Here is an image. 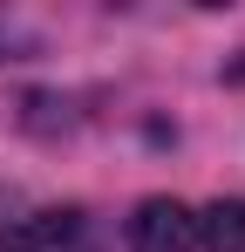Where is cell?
<instances>
[{
  "label": "cell",
  "mask_w": 245,
  "mask_h": 252,
  "mask_svg": "<svg viewBox=\"0 0 245 252\" xmlns=\"http://www.w3.org/2000/svg\"><path fill=\"white\" fill-rule=\"evenodd\" d=\"M198 246L204 252H245V198H218L198 211Z\"/></svg>",
  "instance_id": "obj_2"
},
{
  "label": "cell",
  "mask_w": 245,
  "mask_h": 252,
  "mask_svg": "<svg viewBox=\"0 0 245 252\" xmlns=\"http://www.w3.org/2000/svg\"><path fill=\"white\" fill-rule=\"evenodd\" d=\"M41 28H21V21H0V62H28V55H41Z\"/></svg>",
  "instance_id": "obj_5"
},
{
  "label": "cell",
  "mask_w": 245,
  "mask_h": 252,
  "mask_svg": "<svg viewBox=\"0 0 245 252\" xmlns=\"http://www.w3.org/2000/svg\"><path fill=\"white\" fill-rule=\"evenodd\" d=\"M198 246V218L170 198H150L136 205V252H191Z\"/></svg>",
  "instance_id": "obj_1"
},
{
  "label": "cell",
  "mask_w": 245,
  "mask_h": 252,
  "mask_svg": "<svg viewBox=\"0 0 245 252\" xmlns=\"http://www.w3.org/2000/svg\"><path fill=\"white\" fill-rule=\"evenodd\" d=\"M21 109H28L21 123H28V129H41V136H48V129H68V102H61V95H41V89H34Z\"/></svg>",
  "instance_id": "obj_4"
},
{
  "label": "cell",
  "mask_w": 245,
  "mask_h": 252,
  "mask_svg": "<svg viewBox=\"0 0 245 252\" xmlns=\"http://www.w3.org/2000/svg\"><path fill=\"white\" fill-rule=\"evenodd\" d=\"M28 239H34V252H55V246H68L75 239V211H41L34 225H21Z\"/></svg>",
  "instance_id": "obj_3"
},
{
  "label": "cell",
  "mask_w": 245,
  "mask_h": 252,
  "mask_svg": "<svg viewBox=\"0 0 245 252\" xmlns=\"http://www.w3.org/2000/svg\"><path fill=\"white\" fill-rule=\"evenodd\" d=\"M225 82H245V62H232V68H225Z\"/></svg>",
  "instance_id": "obj_7"
},
{
  "label": "cell",
  "mask_w": 245,
  "mask_h": 252,
  "mask_svg": "<svg viewBox=\"0 0 245 252\" xmlns=\"http://www.w3.org/2000/svg\"><path fill=\"white\" fill-rule=\"evenodd\" d=\"M0 252H34V239H28V232L14 225V232H0Z\"/></svg>",
  "instance_id": "obj_6"
}]
</instances>
